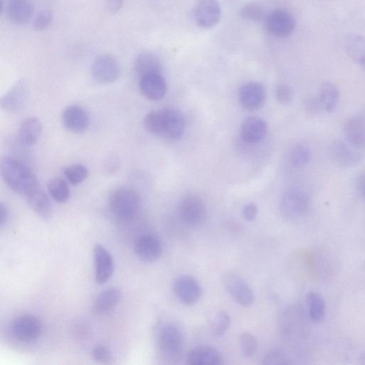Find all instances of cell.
Here are the masks:
<instances>
[{
	"label": "cell",
	"instance_id": "obj_1",
	"mask_svg": "<svg viewBox=\"0 0 365 365\" xmlns=\"http://www.w3.org/2000/svg\"><path fill=\"white\" fill-rule=\"evenodd\" d=\"M0 170L8 186L19 194H26L39 185L33 172L20 160L10 157L2 159Z\"/></svg>",
	"mask_w": 365,
	"mask_h": 365
},
{
	"label": "cell",
	"instance_id": "obj_2",
	"mask_svg": "<svg viewBox=\"0 0 365 365\" xmlns=\"http://www.w3.org/2000/svg\"><path fill=\"white\" fill-rule=\"evenodd\" d=\"M108 206L111 213L121 221L135 218L140 209V198L136 191L128 188L116 189L110 196Z\"/></svg>",
	"mask_w": 365,
	"mask_h": 365
},
{
	"label": "cell",
	"instance_id": "obj_3",
	"mask_svg": "<svg viewBox=\"0 0 365 365\" xmlns=\"http://www.w3.org/2000/svg\"><path fill=\"white\" fill-rule=\"evenodd\" d=\"M158 347L162 357L170 362L179 360L184 351V337L174 325L162 327L158 335Z\"/></svg>",
	"mask_w": 365,
	"mask_h": 365
},
{
	"label": "cell",
	"instance_id": "obj_4",
	"mask_svg": "<svg viewBox=\"0 0 365 365\" xmlns=\"http://www.w3.org/2000/svg\"><path fill=\"white\" fill-rule=\"evenodd\" d=\"M310 208V200L303 192L292 190L284 194L281 201V212L288 220L295 221L305 217Z\"/></svg>",
	"mask_w": 365,
	"mask_h": 365
},
{
	"label": "cell",
	"instance_id": "obj_5",
	"mask_svg": "<svg viewBox=\"0 0 365 365\" xmlns=\"http://www.w3.org/2000/svg\"><path fill=\"white\" fill-rule=\"evenodd\" d=\"M179 214L184 223L196 227L205 221L207 210L205 203L199 197L189 194L181 200Z\"/></svg>",
	"mask_w": 365,
	"mask_h": 365
},
{
	"label": "cell",
	"instance_id": "obj_6",
	"mask_svg": "<svg viewBox=\"0 0 365 365\" xmlns=\"http://www.w3.org/2000/svg\"><path fill=\"white\" fill-rule=\"evenodd\" d=\"M360 150L345 140H336L330 147L332 162L339 168L349 169L359 164L364 158Z\"/></svg>",
	"mask_w": 365,
	"mask_h": 365
},
{
	"label": "cell",
	"instance_id": "obj_7",
	"mask_svg": "<svg viewBox=\"0 0 365 365\" xmlns=\"http://www.w3.org/2000/svg\"><path fill=\"white\" fill-rule=\"evenodd\" d=\"M42 332L43 324L40 319L30 314L18 316L11 325V332L20 342H33L40 337Z\"/></svg>",
	"mask_w": 365,
	"mask_h": 365
},
{
	"label": "cell",
	"instance_id": "obj_8",
	"mask_svg": "<svg viewBox=\"0 0 365 365\" xmlns=\"http://www.w3.org/2000/svg\"><path fill=\"white\" fill-rule=\"evenodd\" d=\"M222 282L225 290L234 301L242 306H249L254 303V294L249 285L237 275L225 274Z\"/></svg>",
	"mask_w": 365,
	"mask_h": 365
},
{
	"label": "cell",
	"instance_id": "obj_9",
	"mask_svg": "<svg viewBox=\"0 0 365 365\" xmlns=\"http://www.w3.org/2000/svg\"><path fill=\"white\" fill-rule=\"evenodd\" d=\"M265 28L271 35L285 38L295 30L296 22L293 16L283 10H277L270 13L266 18Z\"/></svg>",
	"mask_w": 365,
	"mask_h": 365
},
{
	"label": "cell",
	"instance_id": "obj_10",
	"mask_svg": "<svg viewBox=\"0 0 365 365\" xmlns=\"http://www.w3.org/2000/svg\"><path fill=\"white\" fill-rule=\"evenodd\" d=\"M193 13L196 23L202 28H212L221 19V9L217 0H198Z\"/></svg>",
	"mask_w": 365,
	"mask_h": 365
},
{
	"label": "cell",
	"instance_id": "obj_11",
	"mask_svg": "<svg viewBox=\"0 0 365 365\" xmlns=\"http://www.w3.org/2000/svg\"><path fill=\"white\" fill-rule=\"evenodd\" d=\"M92 74L94 79L102 84L116 82L120 75V68L117 61L111 56L101 55L93 62Z\"/></svg>",
	"mask_w": 365,
	"mask_h": 365
},
{
	"label": "cell",
	"instance_id": "obj_12",
	"mask_svg": "<svg viewBox=\"0 0 365 365\" xmlns=\"http://www.w3.org/2000/svg\"><path fill=\"white\" fill-rule=\"evenodd\" d=\"M174 291L178 299L186 305L196 304L202 296L199 283L192 276L184 275L179 277L174 283Z\"/></svg>",
	"mask_w": 365,
	"mask_h": 365
},
{
	"label": "cell",
	"instance_id": "obj_13",
	"mask_svg": "<svg viewBox=\"0 0 365 365\" xmlns=\"http://www.w3.org/2000/svg\"><path fill=\"white\" fill-rule=\"evenodd\" d=\"M137 257L145 263L158 261L163 253L161 240L155 235H145L140 237L135 245Z\"/></svg>",
	"mask_w": 365,
	"mask_h": 365
},
{
	"label": "cell",
	"instance_id": "obj_14",
	"mask_svg": "<svg viewBox=\"0 0 365 365\" xmlns=\"http://www.w3.org/2000/svg\"><path fill=\"white\" fill-rule=\"evenodd\" d=\"M95 281L99 284L106 283L111 278L114 271V262L108 250L101 245L94 249Z\"/></svg>",
	"mask_w": 365,
	"mask_h": 365
},
{
	"label": "cell",
	"instance_id": "obj_15",
	"mask_svg": "<svg viewBox=\"0 0 365 365\" xmlns=\"http://www.w3.org/2000/svg\"><path fill=\"white\" fill-rule=\"evenodd\" d=\"M62 123L64 128L74 133H82L89 127V118L87 112L82 107L73 105L68 106L62 114Z\"/></svg>",
	"mask_w": 365,
	"mask_h": 365
},
{
	"label": "cell",
	"instance_id": "obj_16",
	"mask_svg": "<svg viewBox=\"0 0 365 365\" xmlns=\"http://www.w3.org/2000/svg\"><path fill=\"white\" fill-rule=\"evenodd\" d=\"M265 90L259 82H249L243 85L240 91V101L243 107L254 111L263 106L265 101Z\"/></svg>",
	"mask_w": 365,
	"mask_h": 365
},
{
	"label": "cell",
	"instance_id": "obj_17",
	"mask_svg": "<svg viewBox=\"0 0 365 365\" xmlns=\"http://www.w3.org/2000/svg\"><path fill=\"white\" fill-rule=\"evenodd\" d=\"M164 116L163 136L172 140H178L181 138L185 130V120L183 115L174 108H164L162 110Z\"/></svg>",
	"mask_w": 365,
	"mask_h": 365
},
{
	"label": "cell",
	"instance_id": "obj_18",
	"mask_svg": "<svg viewBox=\"0 0 365 365\" xmlns=\"http://www.w3.org/2000/svg\"><path fill=\"white\" fill-rule=\"evenodd\" d=\"M345 140L360 150H365V116L358 115L349 118L344 128Z\"/></svg>",
	"mask_w": 365,
	"mask_h": 365
},
{
	"label": "cell",
	"instance_id": "obj_19",
	"mask_svg": "<svg viewBox=\"0 0 365 365\" xmlns=\"http://www.w3.org/2000/svg\"><path fill=\"white\" fill-rule=\"evenodd\" d=\"M140 88L142 94L151 101L162 99L167 91V82L161 74L141 77Z\"/></svg>",
	"mask_w": 365,
	"mask_h": 365
},
{
	"label": "cell",
	"instance_id": "obj_20",
	"mask_svg": "<svg viewBox=\"0 0 365 365\" xmlns=\"http://www.w3.org/2000/svg\"><path fill=\"white\" fill-rule=\"evenodd\" d=\"M266 134V123L263 119L257 117L247 118L240 130L242 140L249 144H257L263 141Z\"/></svg>",
	"mask_w": 365,
	"mask_h": 365
},
{
	"label": "cell",
	"instance_id": "obj_21",
	"mask_svg": "<svg viewBox=\"0 0 365 365\" xmlns=\"http://www.w3.org/2000/svg\"><path fill=\"white\" fill-rule=\"evenodd\" d=\"M26 196L30 206L38 215L45 220L52 216L53 208L50 199L39 185L32 189Z\"/></svg>",
	"mask_w": 365,
	"mask_h": 365
},
{
	"label": "cell",
	"instance_id": "obj_22",
	"mask_svg": "<svg viewBox=\"0 0 365 365\" xmlns=\"http://www.w3.org/2000/svg\"><path fill=\"white\" fill-rule=\"evenodd\" d=\"M28 97V84L20 81L2 98V107L9 111H19L26 106Z\"/></svg>",
	"mask_w": 365,
	"mask_h": 365
},
{
	"label": "cell",
	"instance_id": "obj_23",
	"mask_svg": "<svg viewBox=\"0 0 365 365\" xmlns=\"http://www.w3.org/2000/svg\"><path fill=\"white\" fill-rule=\"evenodd\" d=\"M187 361L191 365H217L223 363L220 352L210 346H199L191 349Z\"/></svg>",
	"mask_w": 365,
	"mask_h": 365
},
{
	"label": "cell",
	"instance_id": "obj_24",
	"mask_svg": "<svg viewBox=\"0 0 365 365\" xmlns=\"http://www.w3.org/2000/svg\"><path fill=\"white\" fill-rule=\"evenodd\" d=\"M6 11L10 20L17 25H26L33 16V8L29 0H9Z\"/></svg>",
	"mask_w": 365,
	"mask_h": 365
},
{
	"label": "cell",
	"instance_id": "obj_25",
	"mask_svg": "<svg viewBox=\"0 0 365 365\" xmlns=\"http://www.w3.org/2000/svg\"><path fill=\"white\" fill-rule=\"evenodd\" d=\"M123 294L116 288L102 291L96 298L93 311L97 315H103L112 311L119 303Z\"/></svg>",
	"mask_w": 365,
	"mask_h": 365
},
{
	"label": "cell",
	"instance_id": "obj_26",
	"mask_svg": "<svg viewBox=\"0 0 365 365\" xmlns=\"http://www.w3.org/2000/svg\"><path fill=\"white\" fill-rule=\"evenodd\" d=\"M42 124L35 117H30L23 121L19 131V142L25 146H33L39 140L42 133Z\"/></svg>",
	"mask_w": 365,
	"mask_h": 365
},
{
	"label": "cell",
	"instance_id": "obj_27",
	"mask_svg": "<svg viewBox=\"0 0 365 365\" xmlns=\"http://www.w3.org/2000/svg\"><path fill=\"white\" fill-rule=\"evenodd\" d=\"M349 56L365 71V38L358 34H349L345 40Z\"/></svg>",
	"mask_w": 365,
	"mask_h": 365
},
{
	"label": "cell",
	"instance_id": "obj_28",
	"mask_svg": "<svg viewBox=\"0 0 365 365\" xmlns=\"http://www.w3.org/2000/svg\"><path fill=\"white\" fill-rule=\"evenodd\" d=\"M135 69L141 77L161 74L162 64L159 58L151 53H142L138 56L135 62Z\"/></svg>",
	"mask_w": 365,
	"mask_h": 365
},
{
	"label": "cell",
	"instance_id": "obj_29",
	"mask_svg": "<svg viewBox=\"0 0 365 365\" xmlns=\"http://www.w3.org/2000/svg\"><path fill=\"white\" fill-rule=\"evenodd\" d=\"M320 101L323 110L332 112L337 108L339 100V91L335 84L326 82L320 88Z\"/></svg>",
	"mask_w": 365,
	"mask_h": 365
},
{
	"label": "cell",
	"instance_id": "obj_30",
	"mask_svg": "<svg viewBox=\"0 0 365 365\" xmlns=\"http://www.w3.org/2000/svg\"><path fill=\"white\" fill-rule=\"evenodd\" d=\"M47 190L55 201L64 203L68 201L71 196L68 182L62 178H54L47 184Z\"/></svg>",
	"mask_w": 365,
	"mask_h": 365
},
{
	"label": "cell",
	"instance_id": "obj_31",
	"mask_svg": "<svg viewBox=\"0 0 365 365\" xmlns=\"http://www.w3.org/2000/svg\"><path fill=\"white\" fill-rule=\"evenodd\" d=\"M308 315L312 321L321 322L325 315L326 305L323 298L317 293L310 292L307 296Z\"/></svg>",
	"mask_w": 365,
	"mask_h": 365
},
{
	"label": "cell",
	"instance_id": "obj_32",
	"mask_svg": "<svg viewBox=\"0 0 365 365\" xmlns=\"http://www.w3.org/2000/svg\"><path fill=\"white\" fill-rule=\"evenodd\" d=\"M231 324L230 317L225 312L219 311L210 320L209 327L212 335L215 337L223 336Z\"/></svg>",
	"mask_w": 365,
	"mask_h": 365
},
{
	"label": "cell",
	"instance_id": "obj_33",
	"mask_svg": "<svg viewBox=\"0 0 365 365\" xmlns=\"http://www.w3.org/2000/svg\"><path fill=\"white\" fill-rule=\"evenodd\" d=\"M144 126L149 133L163 136L164 116L162 110L147 113L144 119Z\"/></svg>",
	"mask_w": 365,
	"mask_h": 365
},
{
	"label": "cell",
	"instance_id": "obj_34",
	"mask_svg": "<svg viewBox=\"0 0 365 365\" xmlns=\"http://www.w3.org/2000/svg\"><path fill=\"white\" fill-rule=\"evenodd\" d=\"M63 172L67 180L74 186L81 184L89 176L88 169L79 164L65 167Z\"/></svg>",
	"mask_w": 365,
	"mask_h": 365
},
{
	"label": "cell",
	"instance_id": "obj_35",
	"mask_svg": "<svg viewBox=\"0 0 365 365\" xmlns=\"http://www.w3.org/2000/svg\"><path fill=\"white\" fill-rule=\"evenodd\" d=\"M291 162L295 167L301 168L308 165L312 159L310 150L304 145H297L291 151Z\"/></svg>",
	"mask_w": 365,
	"mask_h": 365
},
{
	"label": "cell",
	"instance_id": "obj_36",
	"mask_svg": "<svg viewBox=\"0 0 365 365\" xmlns=\"http://www.w3.org/2000/svg\"><path fill=\"white\" fill-rule=\"evenodd\" d=\"M242 353L246 357L253 356L257 352L259 343L257 338L252 333L245 332L240 337Z\"/></svg>",
	"mask_w": 365,
	"mask_h": 365
},
{
	"label": "cell",
	"instance_id": "obj_37",
	"mask_svg": "<svg viewBox=\"0 0 365 365\" xmlns=\"http://www.w3.org/2000/svg\"><path fill=\"white\" fill-rule=\"evenodd\" d=\"M240 16L242 19L251 22H261L265 18V13L262 6L256 4H251L242 8Z\"/></svg>",
	"mask_w": 365,
	"mask_h": 365
},
{
	"label": "cell",
	"instance_id": "obj_38",
	"mask_svg": "<svg viewBox=\"0 0 365 365\" xmlns=\"http://www.w3.org/2000/svg\"><path fill=\"white\" fill-rule=\"evenodd\" d=\"M93 359L101 364L111 363L113 359L111 349L106 345H96L92 351Z\"/></svg>",
	"mask_w": 365,
	"mask_h": 365
},
{
	"label": "cell",
	"instance_id": "obj_39",
	"mask_svg": "<svg viewBox=\"0 0 365 365\" xmlns=\"http://www.w3.org/2000/svg\"><path fill=\"white\" fill-rule=\"evenodd\" d=\"M53 15L49 11L39 13L35 18L33 28L35 30L42 31L47 29L52 24Z\"/></svg>",
	"mask_w": 365,
	"mask_h": 365
},
{
	"label": "cell",
	"instance_id": "obj_40",
	"mask_svg": "<svg viewBox=\"0 0 365 365\" xmlns=\"http://www.w3.org/2000/svg\"><path fill=\"white\" fill-rule=\"evenodd\" d=\"M288 357L283 352L279 351H271L265 355L264 358V364H288Z\"/></svg>",
	"mask_w": 365,
	"mask_h": 365
},
{
	"label": "cell",
	"instance_id": "obj_41",
	"mask_svg": "<svg viewBox=\"0 0 365 365\" xmlns=\"http://www.w3.org/2000/svg\"><path fill=\"white\" fill-rule=\"evenodd\" d=\"M276 94L278 101L282 104L288 105L293 101V90L287 85H279L276 89Z\"/></svg>",
	"mask_w": 365,
	"mask_h": 365
},
{
	"label": "cell",
	"instance_id": "obj_42",
	"mask_svg": "<svg viewBox=\"0 0 365 365\" xmlns=\"http://www.w3.org/2000/svg\"><path fill=\"white\" fill-rule=\"evenodd\" d=\"M305 106L308 111L315 113L323 109L319 97H309L305 101Z\"/></svg>",
	"mask_w": 365,
	"mask_h": 365
},
{
	"label": "cell",
	"instance_id": "obj_43",
	"mask_svg": "<svg viewBox=\"0 0 365 365\" xmlns=\"http://www.w3.org/2000/svg\"><path fill=\"white\" fill-rule=\"evenodd\" d=\"M258 214V207L254 203H249L243 210V215L249 221L254 220Z\"/></svg>",
	"mask_w": 365,
	"mask_h": 365
},
{
	"label": "cell",
	"instance_id": "obj_44",
	"mask_svg": "<svg viewBox=\"0 0 365 365\" xmlns=\"http://www.w3.org/2000/svg\"><path fill=\"white\" fill-rule=\"evenodd\" d=\"M124 0H106V9L111 14L117 13L123 7Z\"/></svg>",
	"mask_w": 365,
	"mask_h": 365
},
{
	"label": "cell",
	"instance_id": "obj_45",
	"mask_svg": "<svg viewBox=\"0 0 365 365\" xmlns=\"http://www.w3.org/2000/svg\"><path fill=\"white\" fill-rule=\"evenodd\" d=\"M356 187L361 195L365 198V171L358 176L356 179Z\"/></svg>",
	"mask_w": 365,
	"mask_h": 365
},
{
	"label": "cell",
	"instance_id": "obj_46",
	"mask_svg": "<svg viewBox=\"0 0 365 365\" xmlns=\"http://www.w3.org/2000/svg\"><path fill=\"white\" fill-rule=\"evenodd\" d=\"M89 330L85 324L78 323L74 328V332L77 337H84L89 335Z\"/></svg>",
	"mask_w": 365,
	"mask_h": 365
},
{
	"label": "cell",
	"instance_id": "obj_47",
	"mask_svg": "<svg viewBox=\"0 0 365 365\" xmlns=\"http://www.w3.org/2000/svg\"><path fill=\"white\" fill-rule=\"evenodd\" d=\"M9 218V211L7 207L1 203V205H0V224H1V226H4Z\"/></svg>",
	"mask_w": 365,
	"mask_h": 365
},
{
	"label": "cell",
	"instance_id": "obj_48",
	"mask_svg": "<svg viewBox=\"0 0 365 365\" xmlns=\"http://www.w3.org/2000/svg\"><path fill=\"white\" fill-rule=\"evenodd\" d=\"M361 360H362V363L365 364V352L362 354Z\"/></svg>",
	"mask_w": 365,
	"mask_h": 365
}]
</instances>
